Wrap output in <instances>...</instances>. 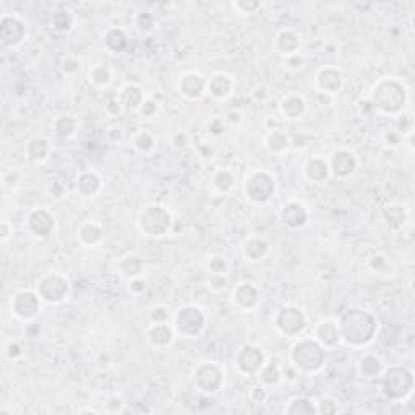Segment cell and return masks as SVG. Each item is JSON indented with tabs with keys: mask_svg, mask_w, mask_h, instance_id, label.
Segmentation results:
<instances>
[{
	"mask_svg": "<svg viewBox=\"0 0 415 415\" xmlns=\"http://www.w3.org/2000/svg\"><path fill=\"white\" fill-rule=\"evenodd\" d=\"M340 344L350 349H365L373 343L379 331L377 315L363 308H349L338 318Z\"/></svg>",
	"mask_w": 415,
	"mask_h": 415,
	"instance_id": "cell-1",
	"label": "cell"
},
{
	"mask_svg": "<svg viewBox=\"0 0 415 415\" xmlns=\"http://www.w3.org/2000/svg\"><path fill=\"white\" fill-rule=\"evenodd\" d=\"M409 88L396 77H383L373 83L368 93V102L375 112L396 117L406 111Z\"/></svg>",
	"mask_w": 415,
	"mask_h": 415,
	"instance_id": "cell-2",
	"label": "cell"
},
{
	"mask_svg": "<svg viewBox=\"0 0 415 415\" xmlns=\"http://www.w3.org/2000/svg\"><path fill=\"white\" fill-rule=\"evenodd\" d=\"M326 350L318 340L310 338H295L289 349V363L304 375H316L326 365Z\"/></svg>",
	"mask_w": 415,
	"mask_h": 415,
	"instance_id": "cell-3",
	"label": "cell"
},
{
	"mask_svg": "<svg viewBox=\"0 0 415 415\" xmlns=\"http://www.w3.org/2000/svg\"><path fill=\"white\" fill-rule=\"evenodd\" d=\"M174 216L169 208L161 203H148L138 212L136 227L148 239H162L172 230Z\"/></svg>",
	"mask_w": 415,
	"mask_h": 415,
	"instance_id": "cell-4",
	"label": "cell"
},
{
	"mask_svg": "<svg viewBox=\"0 0 415 415\" xmlns=\"http://www.w3.org/2000/svg\"><path fill=\"white\" fill-rule=\"evenodd\" d=\"M379 382H382V391L388 401L404 402L412 398L415 377L412 370L404 365H393V367L384 368Z\"/></svg>",
	"mask_w": 415,
	"mask_h": 415,
	"instance_id": "cell-5",
	"label": "cell"
},
{
	"mask_svg": "<svg viewBox=\"0 0 415 415\" xmlns=\"http://www.w3.org/2000/svg\"><path fill=\"white\" fill-rule=\"evenodd\" d=\"M172 326H174L177 338L196 339L205 333L208 326V316L200 305L187 304L177 308L172 313Z\"/></svg>",
	"mask_w": 415,
	"mask_h": 415,
	"instance_id": "cell-6",
	"label": "cell"
},
{
	"mask_svg": "<svg viewBox=\"0 0 415 415\" xmlns=\"http://www.w3.org/2000/svg\"><path fill=\"white\" fill-rule=\"evenodd\" d=\"M278 189V182L271 172L265 169L250 171L242 182V191L250 203L263 205L273 198Z\"/></svg>",
	"mask_w": 415,
	"mask_h": 415,
	"instance_id": "cell-7",
	"label": "cell"
},
{
	"mask_svg": "<svg viewBox=\"0 0 415 415\" xmlns=\"http://www.w3.org/2000/svg\"><path fill=\"white\" fill-rule=\"evenodd\" d=\"M273 323L281 336L288 339H295L305 333L308 326V318L305 311L297 305H283L274 313Z\"/></svg>",
	"mask_w": 415,
	"mask_h": 415,
	"instance_id": "cell-8",
	"label": "cell"
},
{
	"mask_svg": "<svg viewBox=\"0 0 415 415\" xmlns=\"http://www.w3.org/2000/svg\"><path fill=\"white\" fill-rule=\"evenodd\" d=\"M191 382H194V386L200 393L206 394V396H214V394L224 388L226 372L221 363L212 362V360H210V362H201L195 367L194 375H191Z\"/></svg>",
	"mask_w": 415,
	"mask_h": 415,
	"instance_id": "cell-9",
	"label": "cell"
},
{
	"mask_svg": "<svg viewBox=\"0 0 415 415\" xmlns=\"http://www.w3.org/2000/svg\"><path fill=\"white\" fill-rule=\"evenodd\" d=\"M36 292L46 305H61L70 297L72 285L65 276L61 273H47L41 276L36 283Z\"/></svg>",
	"mask_w": 415,
	"mask_h": 415,
	"instance_id": "cell-10",
	"label": "cell"
},
{
	"mask_svg": "<svg viewBox=\"0 0 415 415\" xmlns=\"http://www.w3.org/2000/svg\"><path fill=\"white\" fill-rule=\"evenodd\" d=\"M10 311L18 321L31 323L41 315L42 300L39 297L36 289H19L12 295L10 300Z\"/></svg>",
	"mask_w": 415,
	"mask_h": 415,
	"instance_id": "cell-11",
	"label": "cell"
},
{
	"mask_svg": "<svg viewBox=\"0 0 415 415\" xmlns=\"http://www.w3.org/2000/svg\"><path fill=\"white\" fill-rule=\"evenodd\" d=\"M266 363V355L261 345L246 343L237 349L234 355V367L244 377H256Z\"/></svg>",
	"mask_w": 415,
	"mask_h": 415,
	"instance_id": "cell-12",
	"label": "cell"
},
{
	"mask_svg": "<svg viewBox=\"0 0 415 415\" xmlns=\"http://www.w3.org/2000/svg\"><path fill=\"white\" fill-rule=\"evenodd\" d=\"M28 26L18 15L3 13L0 17V46L3 49H17L26 41Z\"/></svg>",
	"mask_w": 415,
	"mask_h": 415,
	"instance_id": "cell-13",
	"label": "cell"
},
{
	"mask_svg": "<svg viewBox=\"0 0 415 415\" xmlns=\"http://www.w3.org/2000/svg\"><path fill=\"white\" fill-rule=\"evenodd\" d=\"M313 85L316 91L324 96H338L345 85V75L343 68L336 65H323L315 73Z\"/></svg>",
	"mask_w": 415,
	"mask_h": 415,
	"instance_id": "cell-14",
	"label": "cell"
},
{
	"mask_svg": "<svg viewBox=\"0 0 415 415\" xmlns=\"http://www.w3.org/2000/svg\"><path fill=\"white\" fill-rule=\"evenodd\" d=\"M56 216L47 208H34V210L28 212L26 222H24L28 234L39 240L49 239L56 230Z\"/></svg>",
	"mask_w": 415,
	"mask_h": 415,
	"instance_id": "cell-15",
	"label": "cell"
},
{
	"mask_svg": "<svg viewBox=\"0 0 415 415\" xmlns=\"http://www.w3.org/2000/svg\"><path fill=\"white\" fill-rule=\"evenodd\" d=\"M328 164L331 177H334L338 180H345L357 172L359 157L352 150L339 148V150L331 152V156L328 157Z\"/></svg>",
	"mask_w": 415,
	"mask_h": 415,
	"instance_id": "cell-16",
	"label": "cell"
},
{
	"mask_svg": "<svg viewBox=\"0 0 415 415\" xmlns=\"http://www.w3.org/2000/svg\"><path fill=\"white\" fill-rule=\"evenodd\" d=\"M279 221L290 230L304 229L310 221L308 206L300 200H289L279 210Z\"/></svg>",
	"mask_w": 415,
	"mask_h": 415,
	"instance_id": "cell-17",
	"label": "cell"
},
{
	"mask_svg": "<svg viewBox=\"0 0 415 415\" xmlns=\"http://www.w3.org/2000/svg\"><path fill=\"white\" fill-rule=\"evenodd\" d=\"M208 78L203 73L190 70L184 72L177 80V91L187 101H200L206 95Z\"/></svg>",
	"mask_w": 415,
	"mask_h": 415,
	"instance_id": "cell-18",
	"label": "cell"
},
{
	"mask_svg": "<svg viewBox=\"0 0 415 415\" xmlns=\"http://www.w3.org/2000/svg\"><path fill=\"white\" fill-rule=\"evenodd\" d=\"M230 302L235 308L242 311H251L258 307L261 302L260 288L250 281H242L232 289Z\"/></svg>",
	"mask_w": 415,
	"mask_h": 415,
	"instance_id": "cell-19",
	"label": "cell"
},
{
	"mask_svg": "<svg viewBox=\"0 0 415 415\" xmlns=\"http://www.w3.org/2000/svg\"><path fill=\"white\" fill-rule=\"evenodd\" d=\"M146 343L156 350H166L175 343L177 334L172 323H151L145 331Z\"/></svg>",
	"mask_w": 415,
	"mask_h": 415,
	"instance_id": "cell-20",
	"label": "cell"
},
{
	"mask_svg": "<svg viewBox=\"0 0 415 415\" xmlns=\"http://www.w3.org/2000/svg\"><path fill=\"white\" fill-rule=\"evenodd\" d=\"M311 338L318 340L326 350H333L338 347L340 344L338 320L321 318L320 321H316V324L313 326V333H311Z\"/></svg>",
	"mask_w": 415,
	"mask_h": 415,
	"instance_id": "cell-21",
	"label": "cell"
},
{
	"mask_svg": "<svg viewBox=\"0 0 415 415\" xmlns=\"http://www.w3.org/2000/svg\"><path fill=\"white\" fill-rule=\"evenodd\" d=\"M235 80L234 77L226 72H216L208 78L206 95H210L216 101H226L227 97L234 95Z\"/></svg>",
	"mask_w": 415,
	"mask_h": 415,
	"instance_id": "cell-22",
	"label": "cell"
},
{
	"mask_svg": "<svg viewBox=\"0 0 415 415\" xmlns=\"http://www.w3.org/2000/svg\"><path fill=\"white\" fill-rule=\"evenodd\" d=\"M240 251L245 261H249V263H260V261H263L269 255L271 244L263 235L253 234L244 239L240 245Z\"/></svg>",
	"mask_w": 415,
	"mask_h": 415,
	"instance_id": "cell-23",
	"label": "cell"
},
{
	"mask_svg": "<svg viewBox=\"0 0 415 415\" xmlns=\"http://www.w3.org/2000/svg\"><path fill=\"white\" fill-rule=\"evenodd\" d=\"M24 156H26L29 164L33 166L46 164L52 156V143L41 135L29 138L26 146H24Z\"/></svg>",
	"mask_w": 415,
	"mask_h": 415,
	"instance_id": "cell-24",
	"label": "cell"
},
{
	"mask_svg": "<svg viewBox=\"0 0 415 415\" xmlns=\"http://www.w3.org/2000/svg\"><path fill=\"white\" fill-rule=\"evenodd\" d=\"M308 112V104L305 101L302 95H297V93H290V95H285L279 102V113L284 120L288 122H299L307 116Z\"/></svg>",
	"mask_w": 415,
	"mask_h": 415,
	"instance_id": "cell-25",
	"label": "cell"
},
{
	"mask_svg": "<svg viewBox=\"0 0 415 415\" xmlns=\"http://www.w3.org/2000/svg\"><path fill=\"white\" fill-rule=\"evenodd\" d=\"M300 46H302V38L294 28H283L276 34L274 49L281 57L289 58L297 56Z\"/></svg>",
	"mask_w": 415,
	"mask_h": 415,
	"instance_id": "cell-26",
	"label": "cell"
},
{
	"mask_svg": "<svg viewBox=\"0 0 415 415\" xmlns=\"http://www.w3.org/2000/svg\"><path fill=\"white\" fill-rule=\"evenodd\" d=\"M102 187H104L102 177L93 169L80 172L75 180L77 194L80 195L81 198H86V200L97 198V196L101 195Z\"/></svg>",
	"mask_w": 415,
	"mask_h": 415,
	"instance_id": "cell-27",
	"label": "cell"
},
{
	"mask_svg": "<svg viewBox=\"0 0 415 415\" xmlns=\"http://www.w3.org/2000/svg\"><path fill=\"white\" fill-rule=\"evenodd\" d=\"M302 172L305 179L315 185H323L331 179L328 159L318 155L310 156L308 159L304 162Z\"/></svg>",
	"mask_w": 415,
	"mask_h": 415,
	"instance_id": "cell-28",
	"label": "cell"
},
{
	"mask_svg": "<svg viewBox=\"0 0 415 415\" xmlns=\"http://www.w3.org/2000/svg\"><path fill=\"white\" fill-rule=\"evenodd\" d=\"M382 219L386 229L391 232H401L409 221V211L402 203L391 201L382 208Z\"/></svg>",
	"mask_w": 415,
	"mask_h": 415,
	"instance_id": "cell-29",
	"label": "cell"
},
{
	"mask_svg": "<svg viewBox=\"0 0 415 415\" xmlns=\"http://www.w3.org/2000/svg\"><path fill=\"white\" fill-rule=\"evenodd\" d=\"M104 239V227L96 221H83L77 229L78 244L85 249H95Z\"/></svg>",
	"mask_w": 415,
	"mask_h": 415,
	"instance_id": "cell-30",
	"label": "cell"
},
{
	"mask_svg": "<svg viewBox=\"0 0 415 415\" xmlns=\"http://www.w3.org/2000/svg\"><path fill=\"white\" fill-rule=\"evenodd\" d=\"M384 368H386V363H384V360L377 354H363L357 362L359 377L363 379H368V382H372V379H379V377H382L384 372Z\"/></svg>",
	"mask_w": 415,
	"mask_h": 415,
	"instance_id": "cell-31",
	"label": "cell"
},
{
	"mask_svg": "<svg viewBox=\"0 0 415 415\" xmlns=\"http://www.w3.org/2000/svg\"><path fill=\"white\" fill-rule=\"evenodd\" d=\"M117 97L123 111L128 112H138V109L141 107V104L146 100L143 88L135 85V83H127V85H123L120 90H118Z\"/></svg>",
	"mask_w": 415,
	"mask_h": 415,
	"instance_id": "cell-32",
	"label": "cell"
},
{
	"mask_svg": "<svg viewBox=\"0 0 415 415\" xmlns=\"http://www.w3.org/2000/svg\"><path fill=\"white\" fill-rule=\"evenodd\" d=\"M102 42H104V47H106V51L111 54H122L127 51L128 46H130L128 34L125 29L120 26H112L106 29L102 34Z\"/></svg>",
	"mask_w": 415,
	"mask_h": 415,
	"instance_id": "cell-33",
	"label": "cell"
},
{
	"mask_svg": "<svg viewBox=\"0 0 415 415\" xmlns=\"http://www.w3.org/2000/svg\"><path fill=\"white\" fill-rule=\"evenodd\" d=\"M290 143L292 141H290L288 132L283 130V128H271V130L266 133L263 145L269 155L283 156L284 152L289 151Z\"/></svg>",
	"mask_w": 415,
	"mask_h": 415,
	"instance_id": "cell-34",
	"label": "cell"
},
{
	"mask_svg": "<svg viewBox=\"0 0 415 415\" xmlns=\"http://www.w3.org/2000/svg\"><path fill=\"white\" fill-rule=\"evenodd\" d=\"M367 266L378 278L391 279L396 276V266H394L391 258L386 253H373L372 256H368Z\"/></svg>",
	"mask_w": 415,
	"mask_h": 415,
	"instance_id": "cell-35",
	"label": "cell"
},
{
	"mask_svg": "<svg viewBox=\"0 0 415 415\" xmlns=\"http://www.w3.org/2000/svg\"><path fill=\"white\" fill-rule=\"evenodd\" d=\"M77 24V15L72 8L61 7L51 15V28L58 34L70 33Z\"/></svg>",
	"mask_w": 415,
	"mask_h": 415,
	"instance_id": "cell-36",
	"label": "cell"
},
{
	"mask_svg": "<svg viewBox=\"0 0 415 415\" xmlns=\"http://www.w3.org/2000/svg\"><path fill=\"white\" fill-rule=\"evenodd\" d=\"M118 273L127 281L141 278L143 273H145V260L140 255H125L118 261Z\"/></svg>",
	"mask_w": 415,
	"mask_h": 415,
	"instance_id": "cell-37",
	"label": "cell"
},
{
	"mask_svg": "<svg viewBox=\"0 0 415 415\" xmlns=\"http://www.w3.org/2000/svg\"><path fill=\"white\" fill-rule=\"evenodd\" d=\"M256 378H258V383L263 384V386L276 388L283 383L284 372L276 362H268V360H266V363L261 367Z\"/></svg>",
	"mask_w": 415,
	"mask_h": 415,
	"instance_id": "cell-38",
	"label": "cell"
},
{
	"mask_svg": "<svg viewBox=\"0 0 415 415\" xmlns=\"http://www.w3.org/2000/svg\"><path fill=\"white\" fill-rule=\"evenodd\" d=\"M211 184H212V189H214L219 195H229L230 191L235 189V184H237L235 174L229 169H217L214 174H212Z\"/></svg>",
	"mask_w": 415,
	"mask_h": 415,
	"instance_id": "cell-39",
	"label": "cell"
},
{
	"mask_svg": "<svg viewBox=\"0 0 415 415\" xmlns=\"http://www.w3.org/2000/svg\"><path fill=\"white\" fill-rule=\"evenodd\" d=\"M54 133L61 140H72L78 132V120L72 116H58L52 122Z\"/></svg>",
	"mask_w": 415,
	"mask_h": 415,
	"instance_id": "cell-40",
	"label": "cell"
},
{
	"mask_svg": "<svg viewBox=\"0 0 415 415\" xmlns=\"http://www.w3.org/2000/svg\"><path fill=\"white\" fill-rule=\"evenodd\" d=\"M88 81L96 88H109L113 81L112 68L106 63H96L88 72Z\"/></svg>",
	"mask_w": 415,
	"mask_h": 415,
	"instance_id": "cell-41",
	"label": "cell"
},
{
	"mask_svg": "<svg viewBox=\"0 0 415 415\" xmlns=\"http://www.w3.org/2000/svg\"><path fill=\"white\" fill-rule=\"evenodd\" d=\"M285 415H316V404L310 398L295 396L284 407Z\"/></svg>",
	"mask_w": 415,
	"mask_h": 415,
	"instance_id": "cell-42",
	"label": "cell"
},
{
	"mask_svg": "<svg viewBox=\"0 0 415 415\" xmlns=\"http://www.w3.org/2000/svg\"><path fill=\"white\" fill-rule=\"evenodd\" d=\"M133 148L140 155H151L156 148V138L152 136V133L143 130L133 138Z\"/></svg>",
	"mask_w": 415,
	"mask_h": 415,
	"instance_id": "cell-43",
	"label": "cell"
},
{
	"mask_svg": "<svg viewBox=\"0 0 415 415\" xmlns=\"http://www.w3.org/2000/svg\"><path fill=\"white\" fill-rule=\"evenodd\" d=\"M135 26L138 29V33L141 34L152 33L157 26L156 15L150 12V10H141V12H138L135 17Z\"/></svg>",
	"mask_w": 415,
	"mask_h": 415,
	"instance_id": "cell-44",
	"label": "cell"
},
{
	"mask_svg": "<svg viewBox=\"0 0 415 415\" xmlns=\"http://www.w3.org/2000/svg\"><path fill=\"white\" fill-rule=\"evenodd\" d=\"M205 269L208 271V274H227V271H229V261H227L224 255L214 253L206 260Z\"/></svg>",
	"mask_w": 415,
	"mask_h": 415,
	"instance_id": "cell-45",
	"label": "cell"
},
{
	"mask_svg": "<svg viewBox=\"0 0 415 415\" xmlns=\"http://www.w3.org/2000/svg\"><path fill=\"white\" fill-rule=\"evenodd\" d=\"M396 130L401 133L404 138L414 135V116L412 112L404 111L396 116Z\"/></svg>",
	"mask_w": 415,
	"mask_h": 415,
	"instance_id": "cell-46",
	"label": "cell"
},
{
	"mask_svg": "<svg viewBox=\"0 0 415 415\" xmlns=\"http://www.w3.org/2000/svg\"><path fill=\"white\" fill-rule=\"evenodd\" d=\"M232 7H234L235 12H239L240 15H255L256 12H260L263 8V3L258 2V0H235L232 2Z\"/></svg>",
	"mask_w": 415,
	"mask_h": 415,
	"instance_id": "cell-47",
	"label": "cell"
},
{
	"mask_svg": "<svg viewBox=\"0 0 415 415\" xmlns=\"http://www.w3.org/2000/svg\"><path fill=\"white\" fill-rule=\"evenodd\" d=\"M61 72L67 77H75L81 72V61L77 56H65L61 61Z\"/></svg>",
	"mask_w": 415,
	"mask_h": 415,
	"instance_id": "cell-48",
	"label": "cell"
},
{
	"mask_svg": "<svg viewBox=\"0 0 415 415\" xmlns=\"http://www.w3.org/2000/svg\"><path fill=\"white\" fill-rule=\"evenodd\" d=\"M125 399L120 394H111L104 402V412L107 414H123L125 412Z\"/></svg>",
	"mask_w": 415,
	"mask_h": 415,
	"instance_id": "cell-49",
	"label": "cell"
},
{
	"mask_svg": "<svg viewBox=\"0 0 415 415\" xmlns=\"http://www.w3.org/2000/svg\"><path fill=\"white\" fill-rule=\"evenodd\" d=\"M316 404V415H334L339 412V406L333 398H320Z\"/></svg>",
	"mask_w": 415,
	"mask_h": 415,
	"instance_id": "cell-50",
	"label": "cell"
},
{
	"mask_svg": "<svg viewBox=\"0 0 415 415\" xmlns=\"http://www.w3.org/2000/svg\"><path fill=\"white\" fill-rule=\"evenodd\" d=\"M206 284L211 292L219 294V292H224L227 289V285H229V278H227V274H208Z\"/></svg>",
	"mask_w": 415,
	"mask_h": 415,
	"instance_id": "cell-51",
	"label": "cell"
},
{
	"mask_svg": "<svg viewBox=\"0 0 415 415\" xmlns=\"http://www.w3.org/2000/svg\"><path fill=\"white\" fill-rule=\"evenodd\" d=\"M382 140L384 146L389 148V150H398L399 146L404 145V136L399 133L396 128H388V130L383 132Z\"/></svg>",
	"mask_w": 415,
	"mask_h": 415,
	"instance_id": "cell-52",
	"label": "cell"
},
{
	"mask_svg": "<svg viewBox=\"0 0 415 415\" xmlns=\"http://www.w3.org/2000/svg\"><path fill=\"white\" fill-rule=\"evenodd\" d=\"M172 313H174V311H171L169 307H166V305H156V307H152L150 311V321L151 323H171Z\"/></svg>",
	"mask_w": 415,
	"mask_h": 415,
	"instance_id": "cell-53",
	"label": "cell"
},
{
	"mask_svg": "<svg viewBox=\"0 0 415 415\" xmlns=\"http://www.w3.org/2000/svg\"><path fill=\"white\" fill-rule=\"evenodd\" d=\"M3 352H5V357L8 360H19L24 355V347L22 345V343H18V340H8V343H5V347H3Z\"/></svg>",
	"mask_w": 415,
	"mask_h": 415,
	"instance_id": "cell-54",
	"label": "cell"
},
{
	"mask_svg": "<svg viewBox=\"0 0 415 415\" xmlns=\"http://www.w3.org/2000/svg\"><path fill=\"white\" fill-rule=\"evenodd\" d=\"M2 184H3V189L7 190H12L15 191L22 184V174H19V171L17 169H10L3 174V179H2Z\"/></svg>",
	"mask_w": 415,
	"mask_h": 415,
	"instance_id": "cell-55",
	"label": "cell"
},
{
	"mask_svg": "<svg viewBox=\"0 0 415 415\" xmlns=\"http://www.w3.org/2000/svg\"><path fill=\"white\" fill-rule=\"evenodd\" d=\"M206 128L208 132L211 133V135L214 136H219V135H224L226 130H227V123H226V118L224 117H211L210 120L206 123Z\"/></svg>",
	"mask_w": 415,
	"mask_h": 415,
	"instance_id": "cell-56",
	"label": "cell"
},
{
	"mask_svg": "<svg viewBox=\"0 0 415 415\" xmlns=\"http://www.w3.org/2000/svg\"><path fill=\"white\" fill-rule=\"evenodd\" d=\"M47 195L51 196L52 200L62 201L67 196V185L61 180H52L51 184L47 185Z\"/></svg>",
	"mask_w": 415,
	"mask_h": 415,
	"instance_id": "cell-57",
	"label": "cell"
},
{
	"mask_svg": "<svg viewBox=\"0 0 415 415\" xmlns=\"http://www.w3.org/2000/svg\"><path fill=\"white\" fill-rule=\"evenodd\" d=\"M138 113L143 118H155L159 113V104L155 100H151V97H146L145 102L141 104V107L138 109Z\"/></svg>",
	"mask_w": 415,
	"mask_h": 415,
	"instance_id": "cell-58",
	"label": "cell"
},
{
	"mask_svg": "<svg viewBox=\"0 0 415 415\" xmlns=\"http://www.w3.org/2000/svg\"><path fill=\"white\" fill-rule=\"evenodd\" d=\"M249 399L255 404H265L266 399H268V391H266V386L261 383H256L249 389Z\"/></svg>",
	"mask_w": 415,
	"mask_h": 415,
	"instance_id": "cell-59",
	"label": "cell"
},
{
	"mask_svg": "<svg viewBox=\"0 0 415 415\" xmlns=\"http://www.w3.org/2000/svg\"><path fill=\"white\" fill-rule=\"evenodd\" d=\"M148 290V281L143 278H135V279H130L128 281V292L132 295H135V297H140Z\"/></svg>",
	"mask_w": 415,
	"mask_h": 415,
	"instance_id": "cell-60",
	"label": "cell"
},
{
	"mask_svg": "<svg viewBox=\"0 0 415 415\" xmlns=\"http://www.w3.org/2000/svg\"><path fill=\"white\" fill-rule=\"evenodd\" d=\"M12 237H13V222L8 219H2V224H0V242H2V244H7Z\"/></svg>",
	"mask_w": 415,
	"mask_h": 415,
	"instance_id": "cell-61",
	"label": "cell"
},
{
	"mask_svg": "<svg viewBox=\"0 0 415 415\" xmlns=\"http://www.w3.org/2000/svg\"><path fill=\"white\" fill-rule=\"evenodd\" d=\"M106 112L109 113V116H112V117H116L120 112H123V109L120 106V102H118V97L117 96H112L111 100L107 101V104H106Z\"/></svg>",
	"mask_w": 415,
	"mask_h": 415,
	"instance_id": "cell-62",
	"label": "cell"
},
{
	"mask_svg": "<svg viewBox=\"0 0 415 415\" xmlns=\"http://www.w3.org/2000/svg\"><path fill=\"white\" fill-rule=\"evenodd\" d=\"M172 143H174V148H177V150H185L190 143L189 135L185 132H177L174 138H172Z\"/></svg>",
	"mask_w": 415,
	"mask_h": 415,
	"instance_id": "cell-63",
	"label": "cell"
},
{
	"mask_svg": "<svg viewBox=\"0 0 415 415\" xmlns=\"http://www.w3.org/2000/svg\"><path fill=\"white\" fill-rule=\"evenodd\" d=\"M78 414H100L95 409H81V411H78Z\"/></svg>",
	"mask_w": 415,
	"mask_h": 415,
	"instance_id": "cell-64",
	"label": "cell"
}]
</instances>
